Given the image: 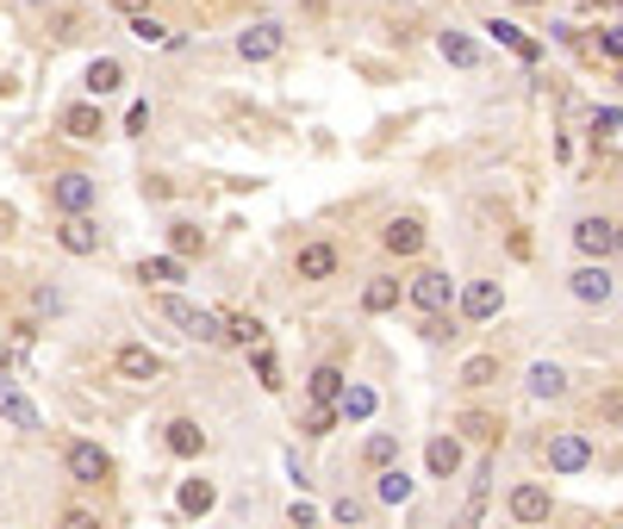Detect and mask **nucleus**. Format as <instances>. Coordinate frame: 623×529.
Here are the masks:
<instances>
[{
  "mask_svg": "<svg viewBox=\"0 0 623 529\" xmlns=\"http://www.w3.org/2000/svg\"><path fill=\"white\" fill-rule=\"evenodd\" d=\"M617 373H623V356H617Z\"/></svg>",
  "mask_w": 623,
  "mask_h": 529,
  "instance_id": "49",
  "label": "nucleus"
},
{
  "mask_svg": "<svg viewBox=\"0 0 623 529\" xmlns=\"http://www.w3.org/2000/svg\"><path fill=\"white\" fill-rule=\"evenodd\" d=\"M462 461H467L462 436H431V442H424V467H431V480H455Z\"/></svg>",
  "mask_w": 623,
  "mask_h": 529,
  "instance_id": "15",
  "label": "nucleus"
},
{
  "mask_svg": "<svg viewBox=\"0 0 623 529\" xmlns=\"http://www.w3.org/2000/svg\"><path fill=\"white\" fill-rule=\"evenodd\" d=\"M337 268H343V256H337L330 237H312V243L294 249V275L312 280V287H318V280H337Z\"/></svg>",
  "mask_w": 623,
  "mask_h": 529,
  "instance_id": "9",
  "label": "nucleus"
},
{
  "mask_svg": "<svg viewBox=\"0 0 623 529\" xmlns=\"http://www.w3.org/2000/svg\"><path fill=\"white\" fill-rule=\"evenodd\" d=\"M343 392H349V373H343L337 361H318V368L306 373V399L312 405H337Z\"/></svg>",
  "mask_w": 623,
  "mask_h": 529,
  "instance_id": "19",
  "label": "nucleus"
},
{
  "mask_svg": "<svg viewBox=\"0 0 623 529\" xmlns=\"http://www.w3.org/2000/svg\"><path fill=\"white\" fill-rule=\"evenodd\" d=\"M112 7H119L125 19H144V13H150V0H112Z\"/></svg>",
  "mask_w": 623,
  "mask_h": 529,
  "instance_id": "46",
  "label": "nucleus"
},
{
  "mask_svg": "<svg viewBox=\"0 0 623 529\" xmlns=\"http://www.w3.org/2000/svg\"><path fill=\"white\" fill-rule=\"evenodd\" d=\"M19 7H26V13H50V0H19Z\"/></svg>",
  "mask_w": 623,
  "mask_h": 529,
  "instance_id": "47",
  "label": "nucleus"
},
{
  "mask_svg": "<svg viewBox=\"0 0 623 529\" xmlns=\"http://www.w3.org/2000/svg\"><path fill=\"white\" fill-rule=\"evenodd\" d=\"M62 306H69V299H62V287H38V293H31V311H50V318H57Z\"/></svg>",
  "mask_w": 623,
  "mask_h": 529,
  "instance_id": "42",
  "label": "nucleus"
},
{
  "mask_svg": "<svg viewBox=\"0 0 623 529\" xmlns=\"http://www.w3.org/2000/svg\"><path fill=\"white\" fill-rule=\"evenodd\" d=\"M455 293H462V287L449 280V268H418V275L405 280V306L424 311V318L449 311V306H455Z\"/></svg>",
  "mask_w": 623,
  "mask_h": 529,
  "instance_id": "5",
  "label": "nucleus"
},
{
  "mask_svg": "<svg viewBox=\"0 0 623 529\" xmlns=\"http://www.w3.org/2000/svg\"><path fill=\"white\" fill-rule=\"evenodd\" d=\"M486 480H493V461L474 467V480H467V505H462V517H455V529H474V523H481V511H486Z\"/></svg>",
  "mask_w": 623,
  "mask_h": 529,
  "instance_id": "26",
  "label": "nucleus"
},
{
  "mask_svg": "<svg viewBox=\"0 0 623 529\" xmlns=\"http://www.w3.org/2000/svg\"><path fill=\"white\" fill-rule=\"evenodd\" d=\"M200 249H206V231L194 224V218H175V224H169V256H181V262H187V256H200Z\"/></svg>",
  "mask_w": 623,
  "mask_h": 529,
  "instance_id": "30",
  "label": "nucleus"
},
{
  "mask_svg": "<svg viewBox=\"0 0 623 529\" xmlns=\"http://www.w3.org/2000/svg\"><path fill=\"white\" fill-rule=\"evenodd\" d=\"M81 88H88L93 100L119 93V88H125V62H119V57H93V62H88V76H81Z\"/></svg>",
  "mask_w": 623,
  "mask_h": 529,
  "instance_id": "21",
  "label": "nucleus"
},
{
  "mask_svg": "<svg viewBox=\"0 0 623 529\" xmlns=\"http://www.w3.org/2000/svg\"><path fill=\"white\" fill-rule=\"evenodd\" d=\"M362 467H374V473L399 467V436H393V430H374L368 442H362Z\"/></svg>",
  "mask_w": 623,
  "mask_h": 529,
  "instance_id": "25",
  "label": "nucleus"
},
{
  "mask_svg": "<svg viewBox=\"0 0 623 529\" xmlns=\"http://www.w3.org/2000/svg\"><path fill=\"white\" fill-rule=\"evenodd\" d=\"M337 411H343V418H368V411H374V392H368V387H349V392L337 399Z\"/></svg>",
  "mask_w": 623,
  "mask_h": 529,
  "instance_id": "40",
  "label": "nucleus"
},
{
  "mask_svg": "<svg viewBox=\"0 0 623 529\" xmlns=\"http://www.w3.org/2000/svg\"><path fill=\"white\" fill-rule=\"evenodd\" d=\"M567 243H574L580 262H611V256H617V218H605V212H580V218H574V231H567Z\"/></svg>",
  "mask_w": 623,
  "mask_h": 529,
  "instance_id": "3",
  "label": "nucleus"
},
{
  "mask_svg": "<svg viewBox=\"0 0 623 529\" xmlns=\"http://www.w3.org/2000/svg\"><path fill=\"white\" fill-rule=\"evenodd\" d=\"M330 517H337L343 529H362V523H368V498H349V492H343L337 505H330Z\"/></svg>",
  "mask_w": 623,
  "mask_h": 529,
  "instance_id": "36",
  "label": "nucleus"
},
{
  "mask_svg": "<svg viewBox=\"0 0 623 529\" xmlns=\"http://www.w3.org/2000/svg\"><path fill=\"white\" fill-rule=\"evenodd\" d=\"M543 461H548V473H586L592 467V436L586 430H548Z\"/></svg>",
  "mask_w": 623,
  "mask_h": 529,
  "instance_id": "7",
  "label": "nucleus"
},
{
  "mask_svg": "<svg viewBox=\"0 0 623 529\" xmlns=\"http://www.w3.org/2000/svg\"><path fill=\"white\" fill-rule=\"evenodd\" d=\"M418 337H424V342H455L462 330H455L449 311H436V318H424V325H418Z\"/></svg>",
  "mask_w": 623,
  "mask_h": 529,
  "instance_id": "38",
  "label": "nucleus"
},
{
  "mask_svg": "<svg viewBox=\"0 0 623 529\" xmlns=\"http://www.w3.org/2000/svg\"><path fill=\"white\" fill-rule=\"evenodd\" d=\"M486 31H493L498 44H512V50H517V57H524V62H536V57H543V44H536V38H524V31L512 26V19H486Z\"/></svg>",
  "mask_w": 623,
  "mask_h": 529,
  "instance_id": "31",
  "label": "nucleus"
},
{
  "mask_svg": "<svg viewBox=\"0 0 623 529\" xmlns=\"http://www.w3.org/2000/svg\"><path fill=\"white\" fill-rule=\"evenodd\" d=\"M617 256H623V218H617Z\"/></svg>",
  "mask_w": 623,
  "mask_h": 529,
  "instance_id": "48",
  "label": "nucleus"
},
{
  "mask_svg": "<svg viewBox=\"0 0 623 529\" xmlns=\"http://www.w3.org/2000/svg\"><path fill=\"white\" fill-rule=\"evenodd\" d=\"M131 38H138V44H169V26L156 13H144V19H131Z\"/></svg>",
  "mask_w": 623,
  "mask_h": 529,
  "instance_id": "39",
  "label": "nucleus"
},
{
  "mask_svg": "<svg viewBox=\"0 0 623 529\" xmlns=\"http://www.w3.org/2000/svg\"><path fill=\"white\" fill-rule=\"evenodd\" d=\"M399 299H405V280L399 275H374L368 287H362V311H368V318H380V311H399Z\"/></svg>",
  "mask_w": 623,
  "mask_h": 529,
  "instance_id": "20",
  "label": "nucleus"
},
{
  "mask_svg": "<svg viewBox=\"0 0 623 529\" xmlns=\"http://www.w3.org/2000/svg\"><path fill=\"white\" fill-rule=\"evenodd\" d=\"M212 505H218V486H212V480H187V486H181V511H187V517H206Z\"/></svg>",
  "mask_w": 623,
  "mask_h": 529,
  "instance_id": "33",
  "label": "nucleus"
},
{
  "mask_svg": "<svg viewBox=\"0 0 623 529\" xmlns=\"http://www.w3.org/2000/svg\"><path fill=\"white\" fill-rule=\"evenodd\" d=\"M57 529H107V523H100V511H88V505H62Z\"/></svg>",
  "mask_w": 623,
  "mask_h": 529,
  "instance_id": "37",
  "label": "nucleus"
},
{
  "mask_svg": "<svg viewBox=\"0 0 623 529\" xmlns=\"http://www.w3.org/2000/svg\"><path fill=\"white\" fill-rule=\"evenodd\" d=\"M412 492H418V486H412V473H405V467H387V473H374V498H380V505H405Z\"/></svg>",
  "mask_w": 623,
  "mask_h": 529,
  "instance_id": "28",
  "label": "nucleus"
},
{
  "mask_svg": "<svg viewBox=\"0 0 623 529\" xmlns=\"http://www.w3.org/2000/svg\"><path fill=\"white\" fill-rule=\"evenodd\" d=\"M0 418L13 423V430H38V423H44V418H38V405H31V399H19L13 387H0Z\"/></svg>",
  "mask_w": 623,
  "mask_h": 529,
  "instance_id": "29",
  "label": "nucleus"
},
{
  "mask_svg": "<svg viewBox=\"0 0 623 529\" xmlns=\"http://www.w3.org/2000/svg\"><path fill=\"white\" fill-rule=\"evenodd\" d=\"M156 311H162V318H169L181 337L206 342V349L231 342V330H225V311H206V306H194V299H181V293H162V299H156Z\"/></svg>",
  "mask_w": 623,
  "mask_h": 529,
  "instance_id": "1",
  "label": "nucleus"
},
{
  "mask_svg": "<svg viewBox=\"0 0 623 529\" xmlns=\"http://www.w3.org/2000/svg\"><path fill=\"white\" fill-rule=\"evenodd\" d=\"M50 212L57 218H88L93 206H100V181H93L88 169H62V174H50Z\"/></svg>",
  "mask_w": 623,
  "mask_h": 529,
  "instance_id": "2",
  "label": "nucleus"
},
{
  "mask_svg": "<svg viewBox=\"0 0 623 529\" xmlns=\"http://www.w3.org/2000/svg\"><path fill=\"white\" fill-rule=\"evenodd\" d=\"M62 473H69L76 486H100V480H112V455L100 449V442H88V436H81V442H69V449H62Z\"/></svg>",
  "mask_w": 623,
  "mask_h": 529,
  "instance_id": "8",
  "label": "nucleus"
},
{
  "mask_svg": "<svg viewBox=\"0 0 623 529\" xmlns=\"http://www.w3.org/2000/svg\"><path fill=\"white\" fill-rule=\"evenodd\" d=\"M455 436H462V442H481V449H493L498 436H505V423H498L493 411H462V418H455Z\"/></svg>",
  "mask_w": 623,
  "mask_h": 529,
  "instance_id": "23",
  "label": "nucleus"
},
{
  "mask_svg": "<svg viewBox=\"0 0 623 529\" xmlns=\"http://www.w3.org/2000/svg\"><path fill=\"white\" fill-rule=\"evenodd\" d=\"M498 306H505V287H498V280H467V287H462V318H467V325L498 318Z\"/></svg>",
  "mask_w": 623,
  "mask_h": 529,
  "instance_id": "16",
  "label": "nucleus"
},
{
  "mask_svg": "<svg viewBox=\"0 0 623 529\" xmlns=\"http://www.w3.org/2000/svg\"><path fill=\"white\" fill-rule=\"evenodd\" d=\"M524 392H530V399H548V405H561V399H567V368H561V361H530V373H524Z\"/></svg>",
  "mask_w": 623,
  "mask_h": 529,
  "instance_id": "17",
  "label": "nucleus"
},
{
  "mask_svg": "<svg viewBox=\"0 0 623 529\" xmlns=\"http://www.w3.org/2000/svg\"><path fill=\"white\" fill-rule=\"evenodd\" d=\"M280 44H287V26H280V19H256V26L237 31V57H244V62L280 57Z\"/></svg>",
  "mask_w": 623,
  "mask_h": 529,
  "instance_id": "10",
  "label": "nucleus"
},
{
  "mask_svg": "<svg viewBox=\"0 0 623 529\" xmlns=\"http://www.w3.org/2000/svg\"><path fill=\"white\" fill-rule=\"evenodd\" d=\"M57 249L62 256H100V249H107V231L93 224V212L88 218H57Z\"/></svg>",
  "mask_w": 623,
  "mask_h": 529,
  "instance_id": "12",
  "label": "nucleus"
},
{
  "mask_svg": "<svg viewBox=\"0 0 623 529\" xmlns=\"http://www.w3.org/2000/svg\"><path fill=\"white\" fill-rule=\"evenodd\" d=\"M62 131L69 138H81V143H93L100 131H107V112H100V100H76V107H62Z\"/></svg>",
  "mask_w": 623,
  "mask_h": 529,
  "instance_id": "18",
  "label": "nucleus"
},
{
  "mask_svg": "<svg viewBox=\"0 0 623 529\" xmlns=\"http://www.w3.org/2000/svg\"><path fill=\"white\" fill-rule=\"evenodd\" d=\"M505 511H512L517 529H536V523H548V517H555V492H548L543 480H517L512 492H505Z\"/></svg>",
  "mask_w": 623,
  "mask_h": 529,
  "instance_id": "6",
  "label": "nucleus"
},
{
  "mask_svg": "<svg viewBox=\"0 0 623 529\" xmlns=\"http://www.w3.org/2000/svg\"><path fill=\"white\" fill-rule=\"evenodd\" d=\"M287 523H294V529H318V517H312V505H294V511H287Z\"/></svg>",
  "mask_w": 623,
  "mask_h": 529,
  "instance_id": "45",
  "label": "nucleus"
},
{
  "mask_svg": "<svg viewBox=\"0 0 623 529\" xmlns=\"http://www.w3.org/2000/svg\"><path fill=\"white\" fill-rule=\"evenodd\" d=\"M138 280H144V287H175V280H187V262H181V256H144Z\"/></svg>",
  "mask_w": 623,
  "mask_h": 529,
  "instance_id": "24",
  "label": "nucleus"
},
{
  "mask_svg": "<svg viewBox=\"0 0 623 529\" xmlns=\"http://www.w3.org/2000/svg\"><path fill=\"white\" fill-rule=\"evenodd\" d=\"M617 124H623V112H617V107H605L599 119H592V131H599V138H617Z\"/></svg>",
  "mask_w": 623,
  "mask_h": 529,
  "instance_id": "43",
  "label": "nucleus"
},
{
  "mask_svg": "<svg viewBox=\"0 0 623 529\" xmlns=\"http://www.w3.org/2000/svg\"><path fill=\"white\" fill-rule=\"evenodd\" d=\"M436 57L443 62H455V69H481V44L467 38V31H436Z\"/></svg>",
  "mask_w": 623,
  "mask_h": 529,
  "instance_id": "22",
  "label": "nucleus"
},
{
  "mask_svg": "<svg viewBox=\"0 0 623 529\" xmlns=\"http://www.w3.org/2000/svg\"><path fill=\"white\" fill-rule=\"evenodd\" d=\"M455 380H462L467 392L493 387V380H498V356H467V361H462V373H455Z\"/></svg>",
  "mask_w": 623,
  "mask_h": 529,
  "instance_id": "32",
  "label": "nucleus"
},
{
  "mask_svg": "<svg viewBox=\"0 0 623 529\" xmlns=\"http://www.w3.org/2000/svg\"><path fill=\"white\" fill-rule=\"evenodd\" d=\"M599 50H605V57H617V62H623V26H605V38H599Z\"/></svg>",
  "mask_w": 623,
  "mask_h": 529,
  "instance_id": "44",
  "label": "nucleus"
},
{
  "mask_svg": "<svg viewBox=\"0 0 623 529\" xmlns=\"http://www.w3.org/2000/svg\"><path fill=\"white\" fill-rule=\"evenodd\" d=\"M337 418H343L337 405H312V411H306V436H330V430H337Z\"/></svg>",
  "mask_w": 623,
  "mask_h": 529,
  "instance_id": "41",
  "label": "nucleus"
},
{
  "mask_svg": "<svg viewBox=\"0 0 623 529\" xmlns=\"http://www.w3.org/2000/svg\"><path fill=\"white\" fill-rule=\"evenodd\" d=\"M225 330H231L237 349H263L268 342V325L256 318V311H225Z\"/></svg>",
  "mask_w": 623,
  "mask_h": 529,
  "instance_id": "27",
  "label": "nucleus"
},
{
  "mask_svg": "<svg viewBox=\"0 0 623 529\" xmlns=\"http://www.w3.org/2000/svg\"><path fill=\"white\" fill-rule=\"evenodd\" d=\"M162 449H169L175 461H200V455H206L200 418H169V423H162Z\"/></svg>",
  "mask_w": 623,
  "mask_h": 529,
  "instance_id": "14",
  "label": "nucleus"
},
{
  "mask_svg": "<svg viewBox=\"0 0 623 529\" xmlns=\"http://www.w3.org/2000/svg\"><path fill=\"white\" fill-rule=\"evenodd\" d=\"M424 237H431V231H424L418 212H393L387 224H380V249H387V256H399V262H405V256H418Z\"/></svg>",
  "mask_w": 623,
  "mask_h": 529,
  "instance_id": "11",
  "label": "nucleus"
},
{
  "mask_svg": "<svg viewBox=\"0 0 623 529\" xmlns=\"http://www.w3.org/2000/svg\"><path fill=\"white\" fill-rule=\"evenodd\" d=\"M567 299L586 306V311L617 306V275H611V262H580L574 275H567Z\"/></svg>",
  "mask_w": 623,
  "mask_h": 529,
  "instance_id": "4",
  "label": "nucleus"
},
{
  "mask_svg": "<svg viewBox=\"0 0 623 529\" xmlns=\"http://www.w3.org/2000/svg\"><path fill=\"white\" fill-rule=\"evenodd\" d=\"M249 356H256V380H263V392H280V387H287V380H280V361H275V349H268V342H263V349H249Z\"/></svg>",
  "mask_w": 623,
  "mask_h": 529,
  "instance_id": "34",
  "label": "nucleus"
},
{
  "mask_svg": "<svg viewBox=\"0 0 623 529\" xmlns=\"http://www.w3.org/2000/svg\"><path fill=\"white\" fill-rule=\"evenodd\" d=\"M592 418H599V423H617V430H623V387L599 392V399H592Z\"/></svg>",
  "mask_w": 623,
  "mask_h": 529,
  "instance_id": "35",
  "label": "nucleus"
},
{
  "mask_svg": "<svg viewBox=\"0 0 623 529\" xmlns=\"http://www.w3.org/2000/svg\"><path fill=\"white\" fill-rule=\"evenodd\" d=\"M112 373L119 380H162V356H156L150 342H119L112 349Z\"/></svg>",
  "mask_w": 623,
  "mask_h": 529,
  "instance_id": "13",
  "label": "nucleus"
}]
</instances>
